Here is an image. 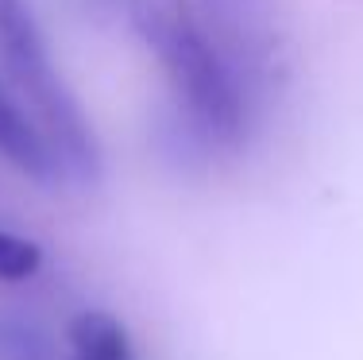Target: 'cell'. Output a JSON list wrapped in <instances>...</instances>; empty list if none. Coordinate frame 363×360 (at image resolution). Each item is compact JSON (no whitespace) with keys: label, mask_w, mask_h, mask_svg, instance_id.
<instances>
[{"label":"cell","mask_w":363,"mask_h":360,"mask_svg":"<svg viewBox=\"0 0 363 360\" xmlns=\"http://www.w3.org/2000/svg\"><path fill=\"white\" fill-rule=\"evenodd\" d=\"M43 268V248L35 240L0 229V283H28Z\"/></svg>","instance_id":"obj_5"},{"label":"cell","mask_w":363,"mask_h":360,"mask_svg":"<svg viewBox=\"0 0 363 360\" xmlns=\"http://www.w3.org/2000/svg\"><path fill=\"white\" fill-rule=\"evenodd\" d=\"M97 4H132V0H97Z\"/></svg>","instance_id":"obj_6"},{"label":"cell","mask_w":363,"mask_h":360,"mask_svg":"<svg viewBox=\"0 0 363 360\" xmlns=\"http://www.w3.org/2000/svg\"><path fill=\"white\" fill-rule=\"evenodd\" d=\"M0 66L8 74L12 93L39 124L58 175L89 178L97 170V140L85 120L74 89L55 66L31 0H0Z\"/></svg>","instance_id":"obj_2"},{"label":"cell","mask_w":363,"mask_h":360,"mask_svg":"<svg viewBox=\"0 0 363 360\" xmlns=\"http://www.w3.org/2000/svg\"><path fill=\"white\" fill-rule=\"evenodd\" d=\"M132 20L159 58L186 128L205 148H236L252 124L247 74L189 0H132Z\"/></svg>","instance_id":"obj_1"},{"label":"cell","mask_w":363,"mask_h":360,"mask_svg":"<svg viewBox=\"0 0 363 360\" xmlns=\"http://www.w3.org/2000/svg\"><path fill=\"white\" fill-rule=\"evenodd\" d=\"M0 159L20 175L35 178V182L58 178V163L50 156L39 124L31 120V113L23 109V101L16 97L4 78H0Z\"/></svg>","instance_id":"obj_3"},{"label":"cell","mask_w":363,"mask_h":360,"mask_svg":"<svg viewBox=\"0 0 363 360\" xmlns=\"http://www.w3.org/2000/svg\"><path fill=\"white\" fill-rule=\"evenodd\" d=\"M70 360H135L132 337L105 310H85L70 325Z\"/></svg>","instance_id":"obj_4"}]
</instances>
